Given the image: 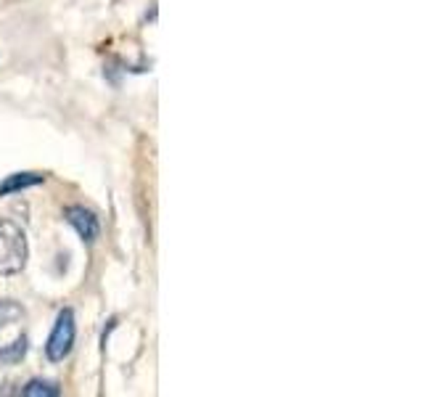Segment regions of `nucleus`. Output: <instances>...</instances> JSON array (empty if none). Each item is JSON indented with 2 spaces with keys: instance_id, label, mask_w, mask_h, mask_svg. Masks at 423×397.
Here are the masks:
<instances>
[{
  "instance_id": "nucleus-1",
  "label": "nucleus",
  "mask_w": 423,
  "mask_h": 397,
  "mask_svg": "<svg viewBox=\"0 0 423 397\" xmlns=\"http://www.w3.org/2000/svg\"><path fill=\"white\" fill-rule=\"evenodd\" d=\"M29 257V244H27L24 230L13 220L0 217V276H16L22 273Z\"/></svg>"
},
{
  "instance_id": "nucleus-2",
  "label": "nucleus",
  "mask_w": 423,
  "mask_h": 397,
  "mask_svg": "<svg viewBox=\"0 0 423 397\" xmlns=\"http://www.w3.org/2000/svg\"><path fill=\"white\" fill-rule=\"evenodd\" d=\"M74 339H77V321H74L72 307H64L53 323L48 342H45V358L50 363H61L74 347Z\"/></svg>"
},
{
  "instance_id": "nucleus-4",
  "label": "nucleus",
  "mask_w": 423,
  "mask_h": 397,
  "mask_svg": "<svg viewBox=\"0 0 423 397\" xmlns=\"http://www.w3.org/2000/svg\"><path fill=\"white\" fill-rule=\"evenodd\" d=\"M40 183H45L43 172H13L6 181H0V196H11V193L27 191V188H35Z\"/></svg>"
},
{
  "instance_id": "nucleus-6",
  "label": "nucleus",
  "mask_w": 423,
  "mask_h": 397,
  "mask_svg": "<svg viewBox=\"0 0 423 397\" xmlns=\"http://www.w3.org/2000/svg\"><path fill=\"white\" fill-rule=\"evenodd\" d=\"M27 349H29V339L27 337H19L16 342H11V344L0 347V365H13V363H19L27 355Z\"/></svg>"
},
{
  "instance_id": "nucleus-7",
  "label": "nucleus",
  "mask_w": 423,
  "mask_h": 397,
  "mask_svg": "<svg viewBox=\"0 0 423 397\" xmlns=\"http://www.w3.org/2000/svg\"><path fill=\"white\" fill-rule=\"evenodd\" d=\"M24 315V310L16 305V302H11V300H0V331L6 328V326H11V323H16L19 318Z\"/></svg>"
},
{
  "instance_id": "nucleus-5",
  "label": "nucleus",
  "mask_w": 423,
  "mask_h": 397,
  "mask_svg": "<svg viewBox=\"0 0 423 397\" xmlns=\"http://www.w3.org/2000/svg\"><path fill=\"white\" fill-rule=\"evenodd\" d=\"M24 397H59L61 389L56 382H48V379H32V382H27L22 389H19Z\"/></svg>"
},
{
  "instance_id": "nucleus-3",
  "label": "nucleus",
  "mask_w": 423,
  "mask_h": 397,
  "mask_svg": "<svg viewBox=\"0 0 423 397\" xmlns=\"http://www.w3.org/2000/svg\"><path fill=\"white\" fill-rule=\"evenodd\" d=\"M64 220L77 230V236L85 241V244H93V241L101 236V220L93 209H87L83 204H72L64 209Z\"/></svg>"
}]
</instances>
